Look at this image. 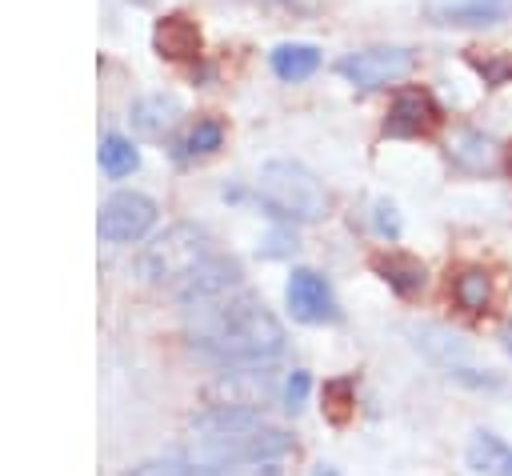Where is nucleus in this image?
<instances>
[{"label": "nucleus", "instance_id": "10", "mask_svg": "<svg viewBox=\"0 0 512 476\" xmlns=\"http://www.w3.org/2000/svg\"><path fill=\"white\" fill-rule=\"evenodd\" d=\"M420 8L444 28H492L512 20V0H424Z\"/></svg>", "mask_w": 512, "mask_h": 476}, {"label": "nucleus", "instance_id": "29", "mask_svg": "<svg viewBox=\"0 0 512 476\" xmlns=\"http://www.w3.org/2000/svg\"><path fill=\"white\" fill-rule=\"evenodd\" d=\"M508 164H512V156H508Z\"/></svg>", "mask_w": 512, "mask_h": 476}, {"label": "nucleus", "instance_id": "19", "mask_svg": "<svg viewBox=\"0 0 512 476\" xmlns=\"http://www.w3.org/2000/svg\"><path fill=\"white\" fill-rule=\"evenodd\" d=\"M100 168H104L112 180L132 176V172L140 168V152H136V144L124 140V136H104V140H100Z\"/></svg>", "mask_w": 512, "mask_h": 476}, {"label": "nucleus", "instance_id": "24", "mask_svg": "<svg viewBox=\"0 0 512 476\" xmlns=\"http://www.w3.org/2000/svg\"><path fill=\"white\" fill-rule=\"evenodd\" d=\"M372 228H376L384 240H396V236H400V212H396V204L376 200V204H372Z\"/></svg>", "mask_w": 512, "mask_h": 476}, {"label": "nucleus", "instance_id": "22", "mask_svg": "<svg viewBox=\"0 0 512 476\" xmlns=\"http://www.w3.org/2000/svg\"><path fill=\"white\" fill-rule=\"evenodd\" d=\"M324 412H328L336 424L348 420V412H352V380H332V384H324Z\"/></svg>", "mask_w": 512, "mask_h": 476}, {"label": "nucleus", "instance_id": "8", "mask_svg": "<svg viewBox=\"0 0 512 476\" xmlns=\"http://www.w3.org/2000/svg\"><path fill=\"white\" fill-rule=\"evenodd\" d=\"M236 288H244V272H240V264H236L232 256L208 252V256H204V260L176 284V296H180V304L188 308V304H200V300L228 296V292H236Z\"/></svg>", "mask_w": 512, "mask_h": 476}, {"label": "nucleus", "instance_id": "7", "mask_svg": "<svg viewBox=\"0 0 512 476\" xmlns=\"http://www.w3.org/2000/svg\"><path fill=\"white\" fill-rule=\"evenodd\" d=\"M284 300H288V312L300 324H332L340 316L332 284L316 268H292V276L284 284Z\"/></svg>", "mask_w": 512, "mask_h": 476}, {"label": "nucleus", "instance_id": "14", "mask_svg": "<svg viewBox=\"0 0 512 476\" xmlns=\"http://www.w3.org/2000/svg\"><path fill=\"white\" fill-rule=\"evenodd\" d=\"M464 460H468V468H472L476 476H512V472H508V468H512V448H508L496 432L476 428L472 440H468V448H464Z\"/></svg>", "mask_w": 512, "mask_h": 476}, {"label": "nucleus", "instance_id": "12", "mask_svg": "<svg viewBox=\"0 0 512 476\" xmlns=\"http://www.w3.org/2000/svg\"><path fill=\"white\" fill-rule=\"evenodd\" d=\"M176 116H180V100H176V96H164V92L140 96V100L132 104V112H128L132 132H140V136H148V140H160V136L176 124Z\"/></svg>", "mask_w": 512, "mask_h": 476}, {"label": "nucleus", "instance_id": "5", "mask_svg": "<svg viewBox=\"0 0 512 476\" xmlns=\"http://www.w3.org/2000/svg\"><path fill=\"white\" fill-rule=\"evenodd\" d=\"M416 68V52L400 48V44H376V48H360L336 60V72L352 84V88H388L396 80H404Z\"/></svg>", "mask_w": 512, "mask_h": 476}, {"label": "nucleus", "instance_id": "1", "mask_svg": "<svg viewBox=\"0 0 512 476\" xmlns=\"http://www.w3.org/2000/svg\"><path fill=\"white\" fill-rule=\"evenodd\" d=\"M188 336L200 352L232 368L268 364L284 352V340H288L272 308L248 288L188 304Z\"/></svg>", "mask_w": 512, "mask_h": 476}, {"label": "nucleus", "instance_id": "17", "mask_svg": "<svg viewBox=\"0 0 512 476\" xmlns=\"http://www.w3.org/2000/svg\"><path fill=\"white\" fill-rule=\"evenodd\" d=\"M372 268L380 272V280L396 292V296H416L424 288V264L412 260V256H400V252H388V256H376Z\"/></svg>", "mask_w": 512, "mask_h": 476}, {"label": "nucleus", "instance_id": "23", "mask_svg": "<svg viewBox=\"0 0 512 476\" xmlns=\"http://www.w3.org/2000/svg\"><path fill=\"white\" fill-rule=\"evenodd\" d=\"M192 460L188 456H156V460H144L136 468H128L124 476H188Z\"/></svg>", "mask_w": 512, "mask_h": 476}, {"label": "nucleus", "instance_id": "20", "mask_svg": "<svg viewBox=\"0 0 512 476\" xmlns=\"http://www.w3.org/2000/svg\"><path fill=\"white\" fill-rule=\"evenodd\" d=\"M224 144V124L220 120H196L184 136V156H212Z\"/></svg>", "mask_w": 512, "mask_h": 476}, {"label": "nucleus", "instance_id": "18", "mask_svg": "<svg viewBox=\"0 0 512 476\" xmlns=\"http://www.w3.org/2000/svg\"><path fill=\"white\" fill-rule=\"evenodd\" d=\"M272 72L280 76V80H288V84H296V80H308L316 68H320V48L316 44H276L272 48Z\"/></svg>", "mask_w": 512, "mask_h": 476}, {"label": "nucleus", "instance_id": "3", "mask_svg": "<svg viewBox=\"0 0 512 476\" xmlns=\"http://www.w3.org/2000/svg\"><path fill=\"white\" fill-rule=\"evenodd\" d=\"M208 252H212V240L200 224H172L136 252L132 268L144 284H172L176 288Z\"/></svg>", "mask_w": 512, "mask_h": 476}, {"label": "nucleus", "instance_id": "6", "mask_svg": "<svg viewBox=\"0 0 512 476\" xmlns=\"http://www.w3.org/2000/svg\"><path fill=\"white\" fill-rule=\"evenodd\" d=\"M152 224H156V204H152L144 192H112V196L100 204L96 232H100V240H108V244H132V240H140Z\"/></svg>", "mask_w": 512, "mask_h": 476}, {"label": "nucleus", "instance_id": "16", "mask_svg": "<svg viewBox=\"0 0 512 476\" xmlns=\"http://www.w3.org/2000/svg\"><path fill=\"white\" fill-rule=\"evenodd\" d=\"M156 48L168 60H192L200 56V28L184 16H164L156 24Z\"/></svg>", "mask_w": 512, "mask_h": 476}, {"label": "nucleus", "instance_id": "15", "mask_svg": "<svg viewBox=\"0 0 512 476\" xmlns=\"http://www.w3.org/2000/svg\"><path fill=\"white\" fill-rule=\"evenodd\" d=\"M452 300H456V308L468 312V316L488 312V308H492V276H488V268L464 264V268L452 276Z\"/></svg>", "mask_w": 512, "mask_h": 476}, {"label": "nucleus", "instance_id": "27", "mask_svg": "<svg viewBox=\"0 0 512 476\" xmlns=\"http://www.w3.org/2000/svg\"><path fill=\"white\" fill-rule=\"evenodd\" d=\"M308 476H340V472H336V468H332V464H316V468H312V472H308Z\"/></svg>", "mask_w": 512, "mask_h": 476}, {"label": "nucleus", "instance_id": "11", "mask_svg": "<svg viewBox=\"0 0 512 476\" xmlns=\"http://www.w3.org/2000/svg\"><path fill=\"white\" fill-rule=\"evenodd\" d=\"M260 412L252 404H236V400H224V404H212L208 412L192 416V432L200 440H212V436H240V432H252L260 428Z\"/></svg>", "mask_w": 512, "mask_h": 476}, {"label": "nucleus", "instance_id": "13", "mask_svg": "<svg viewBox=\"0 0 512 476\" xmlns=\"http://www.w3.org/2000/svg\"><path fill=\"white\" fill-rule=\"evenodd\" d=\"M448 156H452V164L464 168V172H492V168L500 164L496 140L484 136V132H476V128H460V132L452 136Z\"/></svg>", "mask_w": 512, "mask_h": 476}, {"label": "nucleus", "instance_id": "9", "mask_svg": "<svg viewBox=\"0 0 512 476\" xmlns=\"http://www.w3.org/2000/svg\"><path fill=\"white\" fill-rule=\"evenodd\" d=\"M436 124H440V108H436L432 92H424V88H404V92H396V100L388 104L384 136L416 140V136H428Z\"/></svg>", "mask_w": 512, "mask_h": 476}, {"label": "nucleus", "instance_id": "25", "mask_svg": "<svg viewBox=\"0 0 512 476\" xmlns=\"http://www.w3.org/2000/svg\"><path fill=\"white\" fill-rule=\"evenodd\" d=\"M308 388H312V380H308V372H300V368H292V376H288V384H284V408H288V412H296V408L304 404V396H308Z\"/></svg>", "mask_w": 512, "mask_h": 476}, {"label": "nucleus", "instance_id": "21", "mask_svg": "<svg viewBox=\"0 0 512 476\" xmlns=\"http://www.w3.org/2000/svg\"><path fill=\"white\" fill-rule=\"evenodd\" d=\"M468 64L480 72L488 88H500L512 80V56L508 52H468Z\"/></svg>", "mask_w": 512, "mask_h": 476}, {"label": "nucleus", "instance_id": "26", "mask_svg": "<svg viewBox=\"0 0 512 476\" xmlns=\"http://www.w3.org/2000/svg\"><path fill=\"white\" fill-rule=\"evenodd\" d=\"M264 4L284 12V16H312V12H320V0H264Z\"/></svg>", "mask_w": 512, "mask_h": 476}, {"label": "nucleus", "instance_id": "4", "mask_svg": "<svg viewBox=\"0 0 512 476\" xmlns=\"http://www.w3.org/2000/svg\"><path fill=\"white\" fill-rule=\"evenodd\" d=\"M412 344L432 364H440L452 380H460L468 388H500V376L496 372L472 364V348H468V340L460 332H452L444 324H412Z\"/></svg>", "mask_w": 512, "mask_h": 476}, {"label": "nucleus", "instance_id": "28", "mask_svg": "<svg viewBox=\"0 0 512 476\" xmlns=\"http://www.w3.org/2000/svg\"><path fill=\"white\" fill-rule=\"evenodd\" d=\"M504 348L512 352V320H508V328H504Z\"/></svg>", "mask_w": 512, "mask_h": 476}, {"label": "nucleus", "instance_id": "2", "mask_svg": "<svg viewBox=\"0 0 512 476\" xmlns=\"http://www.w3.org/2000/svg\"><path fill=\"white\" fill-rule=\"evenodd\" d=\"M256 200L264 204V212L288 224H312L328 208L324 184L296 160H268L256 176Z\"/></svg>", "mask_w": 512, "mask_h": 476}]
</instances>
